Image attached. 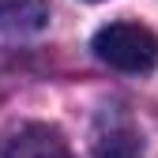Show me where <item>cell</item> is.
I'll use <instances>...</instances> for the list:
<instances>
[{
  "instance_id": "1",
  "label": "cell",
  "mask_w": 158,
  "mask_h": 158,
  "mask_svg": "<svg viewBox=\"0 0 158 158\" xmlns=\"http://www.w3.org/2000/svg\"><path fill=\"white\" fill-rule=\"evenodd\" d=\"M94 56L117 72H154L158 68V34L139 23H109L90 42Z\"/></svg>"
},
{
  "instance_id": "2",
  "label": "cell",
  "mask_w": 158,
  "mask_h": 158,
  "mask_svg": "<svg viewBox=\"0 0 158 158\" xmlns=\"http://www.w3.org/2000/svg\"><path fill=\"white\" fill-rule=\"evenodd\" d=\"M0 158H72V151H68V143L60 139L56 128H49V124H27V128H19L4 143Z\"/></svg>"
},
{
  "instance_id": "3",
  "label": "cell",
  "mask_w": 158,
  "mask_h": 158,
  "mask_svg": "<svg viewBox=\"0 0 158 158\" xmlns=\"http://www.w3.org/2000/svg\"><path fill=\"white\" fill-rule=\"evenodd\" d=\"M90 154L94 158H139L143 154V139L139 132L132 128V121L124 117H106L102 128L94 132V143H90Z\"/></svg>"
},
{
  "instance_id": "4",
  "label": "cell",
  "mask_w": 158,
  "mask_h": 158,
  "mask_svg": "<svg viewBox=\"0 0 158 158\" xmlns=\"http://www.w3.org/2000/svg\"><path fill=\"white\" fill-rule=\"evenodd\" d=\"M45 19H49L45 0H0V30H8V34L42 30Z\"/></svg>"
}]
</instances>
